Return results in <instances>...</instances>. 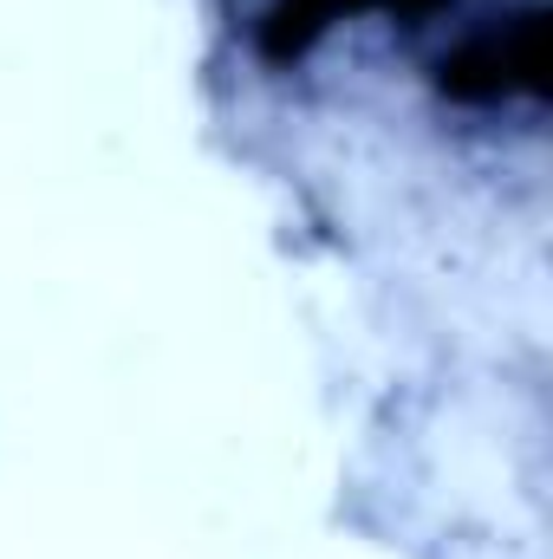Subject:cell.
Returning a JSON list of instances; mask_svg holds the SVG:
<instances>
[{
  "label": "cell",
  "mask_w": 553,
  "mask_h": 559,
  "mask_svg": "<svg viewBox=\"0 0 553 559\" xmlns=\"http://www.w3.org/2000/svg\"><path fill=\"white\" fill-rule=\"evenodd\" d=\"M436 85L456 105H508L548 92V13L521 7L508 20H489L462 46L436 59Z\"/></svg>",
  "instance_id": "6da1fadb"
},
{
  "label": "cell",
  "mask_w": 553,
  "mask_h": 559,
  "mask_svg": "<svg viewBox=\"0 0 553 559\" xmlns=\"http://www.w3.org/2000/svg\"><path fill=\"white\" fill-rule=\"evenodd\" d=\"M358 7H385V13H404V20H423V13H436V7H449V0H358Z\"/></svg>",
  "instance_id": "7a4b0ae2"
}]
</instances>
